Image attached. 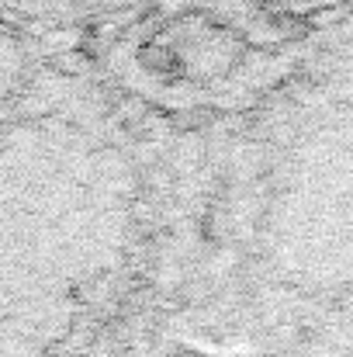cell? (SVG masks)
<instances>
[{
  "instance_id": "obj_1",
  "label": "cell",
  "mask_w": 353,
  "mask_h": 357,
  "mask_svg": "<svg viewBox=\"0 0 353 357\" xmlns=\"http://www.w3.org/2000/svg\"><path fill=\"white\" fill-rule=\"evenodd\" d=\"M139 163L91 87L31 73L0 115V357H49L125 271Z\"/></svg>"
},
{
  "instance_id": "obj_2",
  "label": "cell",
  "mask_w": 353,
  "mask_h": 357,
  "mask_svg": "<svg viewBox=\"0 0 353 357\" xmlns=\"http://www.w3.org/2000/svg\"><path fill=\"white\" fill-rule=\"evenodd\" d=\"M142 0H0V28L21 35L24 28H63L108 17Z\"/></svg>"
},
{
  "instance_id": "obj_3",
  "label": "cell",
  "mask_w": 353,
  "mask_h": 357,
  "mask_svg": "<svg viewBox=\"0 0 353 357\" xmlns=\"http://www.w3.org/2000/svg\"><path fill=\"white\" fill-rule=\"evenodd\" d=\"M28 80H31V56L21 35L0 28V115L10 108V101L24 91Z\"/></svg>"
}]
</instances>
